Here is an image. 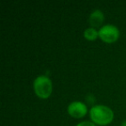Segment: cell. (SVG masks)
<instances>
[{"mask_svg":"<svg viewBox=\"0 0 126 126\" xmlns=\"http://www.w3.org/2000/svg\"><path fill=\"white\" fill-rule=\"evenodd\" d=\"M92 120L100 125H105L110 123L113 119L114 114L111 109L105 105H96L90 110Z\"/></svg>","mask_w":126,"mask_h":126,"instance_id":"1","label":"cell"},{"mask_svg":"<svg viewBox=\"0 0 126 126\" xmlns=\"http://www.w3.org/2000/svg\"><path fill=\"white\" fill-rule=\"evenodd\" d=\"M34 89L41 98H47L52 93V82L46 76H38L34 81Z\"/></svg>","mask_w":126,"mask_h":126,"instance_id":"2","label":"cell"},{"mask_svg":"<svg viewBox=\"0 0 126 126\" xmlns=\"http://www.w3.org/2000/svg\"><path fill=\"white\" fill-rule=\"evenodd\" d=\"M98 35L104 42L107 43H112L116 42L119 37V30L114 25L107 24L100 29L98 31Z\"/></svg>","mask_w":126,"mask_h":126,"instance_id":"3","label":"cell"},{"mask_svg":"<svg viewBox=\"0 0 126 126\" xmlns=\"http://www.w3.org/2000/svg\"><path fill=\"white\" fill-rule=\"evenodd\" d=\"M67 111L72 117H77V118H80V117H84L87 112V108H86V105L81 102L75 101L72 102L67 107Z\"/></svg>","mask_w":126,"mask_h":126,"instance_id":"4","label":"cell"},{"mask_svg":"<svg viewBox=\"0 0 126 126\" xmlns=\"http://www.w3.org/2000/svg\"><path fill=\"white\" fill-rule=\"evenodd\" d=\"M104 21V14L101 11L96 10L94 11L89 17V23L93 27H98L102 24Z\"/></svg>","mask_w":126,"mask_h":126,"instance_id":"5","label":"cell"},{"mask_svg":"<svg viewBox=\"0 0 126 126\" xmlns=\"http://www.w3.org/2000/svg\"><path fill=\"white\" fill-rule=\"evenodd\" d=\"M98 32L93 28L86 29L84 32V36L86 37L87 40H90V41L95 40V39L98 37Z\"/></svg>","mask_w":126,"mask_h":126,"instance_id":"6","label":"cell"},{"mask_svg":"<svg viewBox=\"0 0 126 126\" xmlns=\"http://www.w3.org/2000/svg\"><path fill=\"white\" fill-rule=\"evenodd\" d=\"M76 126H97L95 125L92 122H88V121H86V122H82V123H79V124H77Z\"/></svg>","mask_w":126,"mask_h":126,"instance_id":"7","label":"cell"},{"mask_svg":"<svg viewBox=\"0 0 126 126\" xmlns=\"http://www.w3.org/2000/svg\"><path fill=\"white\" fill-rule=\"evenodd\" d=\"M122 126H126V121H124V122H123Z\"/></svg>","mask_w":126,"mask_h":126,"instance_id":"8","label":"cell"}]
</instances>
